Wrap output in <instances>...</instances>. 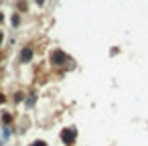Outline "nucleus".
<instances>
[{"instance_id":"1","label":"nucleus","mask_w":148,"mask_h":146,"mask_svg":"<svg viewBox=\"0 0 148 146\" xmlns=\"http://www.w3.org/2000/svg\"><path fill=\"white\" fill-rule=\"evenodd\" d=\"M29 57H31V51H29V49H27V51H25V53H23V59H25V61H27V59H29Z\"/></svg>"}]
</instances>
